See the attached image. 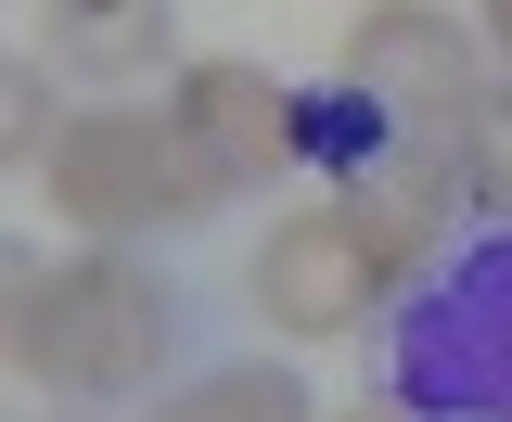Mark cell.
I'll list each match as a JSON object with an SVG mask.
<instances>
[{"mask_svg": "<svg viewBox=\"0 0 512 422\" xmlns=\"http://www.w3.org/2000/svg\"><path fill=\"white\" fill-rule=\"evenodd\" d=\"M474 26H487V52H500V77H512V0H474Z\"/></svg>", "mask_w": 512, "mask_h": 422, "instance_id": "8fae6325", "label": "cell"}, {"mask_svg": "<svg viewBox=\"0 0 512 422\" xmlns=\"http://www.w3.org/2000/svg\"><path fill=\"white\" fill-rule=\"evenodd\" d=\"M384 295H397V282L372 269V243H359L346 205H282V218L256 231V256H244V307L282 346H333V333H359Z\"/></svg>", "mask_w": 512, "mask_h": 422, "instance_id": "277c9868", "label": "cell"}, {"mask_svg": "<svg viewBox=\"0 0 512 422\" xmlns=\"http://www.w3.org/2000/svg\"><path fill=\"white\" fill-rule=\"evenodd\" d=\"M39 180H52V218H77L90 243L192 231V218L231 205V167L192 141L180 103H90V116H64V141H52Z\"/></svg>", "mask_w": 512, "mask_h": 422, "instance_id": "7a4b0ae2", "label": "cell"}, {"mask_svg": "<svg viewBox=\"0 0 512 422\" xmlns=\"http://www.w3.org/2000/svg\"><path fill=\"white\" fill-rule=\"evenodd\" d=\"M448 167H461V192H474L487 218H512V77H487V90L448 116Z\"/></svg>", "mask_w": 512, "mask_h": 422, "instance_id": "9c48e42d", "label": "cell"}, {"mask_svg": "<svg viewBox=\"0 0 512 422\" xmlns=\"http://www.w3.org/2000/svg\"><path fill=\"white\" fill-rule=\"evenodd\" d=\"M320 422H410V410H384V397H359V410H320Z\"/></svg>", "mask_w": 512, "mask_h": 422, "instance_id": "7c38bea8", "label": "cell"}, {"mask_svg": "<svg viewBox=\"0 0 512 422\" xmlns=\"http://www.w3.org/2000/svg\"><path fill=\"white\" fill-rule=\"evenodd\" d=\"M13 384L64 397V410H116L141 397L167 346H180V295L167 269H141L128 243H77V256H13Z\"/></svg>", "mask_w": 512, "mask_h": 422, "instance_id": "6da1fadb", "label": "cell"}, {"mask_svg": "<svg viewBox=\"0 0 512 422\" xmlns=\"http://www.w3.org/2000/svg\"><path fill=\"white\" fill-rule=\"evenodd\" d=\"M52 52H13L0 64V167H13V180H39V167H52Z\"/></svg>", "mask_w": 512, "mask_h": 422, "instance_id": "30bf717a", "label": "cell"}, {"mask_svg": "<svg viewBox=\"0 0 512 422\" xmlns=\"http://www.w3.org/2000/svg\"><path fill=\"white\" fill-rule=\"evenodd\" d=\"M141 422H320V397L282 359H218V371H192V384H167Z\"/></svg>", "mask_w": 512, "mask_h": 422, "instance_id": "ba28073f", "label": "cell"}, {"mask_svg": "<svg viewBox=\"0 0 512 422\" xmlns=\"http://www.w3.org/2000/svg\"><path fill=\"white\" fill-rule=\"evenodd\" d=\"M180 52V0H52V64L90 90H128Z\"/></svg>", "mask_w": 512, "mask_h": 422, "instance_id": "52a82bcc", "label": "cell"}, {"mask_svg": "<svg viewBox=\"0 0 512 422\" xmlns=\"http://www.w3.org/2000/svg\"><path fill=\"white\" fill-rule=\"evenodd\" d=\"M333 64H346L359 103H384L410 141H436V128L487 90V26L448 13V0H359V26L333 39Z\"/></svg>", "mask_w": 512, "mask_h": 422, "instance_id": "3957f363", "label": "cell"}, {"mask_svg": "<svg viewBox=\"0 0 512 422\" xmlns=\"http://www.w3.org/2000/svg\"><path fill=\"white\" fill-rule=\"evenodd\" d=\"M333 205L359 218V243H372V269H384V282H410V269L436 256L448 205H461V167H448V128H436V141H397V154H384L372 180H346Z\"/></svg>", "mask_w": 512, "mask_h": 422, "instance_id": "8992f818", "label": "cell"}, {"mask_svg": "<svg viewBox=\"0 0 512 422\" xmlns=\"http://www.w3.org/2000/svg\"><path fill=\"white\" fill-rule=\"evenodd\" d=\"M167 103H180L192 141L231 167V192H256V180L295 167V90H282V77H256V64H180Z\"/></svg>", "mask_w": 512, "mask_h": 422, "instance_id": "5b68a950", "label": "cell"}]
</instances>
